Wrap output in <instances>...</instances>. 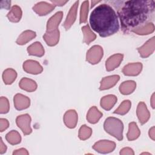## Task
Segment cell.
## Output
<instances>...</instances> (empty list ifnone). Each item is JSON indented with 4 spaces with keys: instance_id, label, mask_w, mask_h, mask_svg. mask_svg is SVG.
<instances>
[{
    "instance_id": "cell-1",
    "label": "cell",
    "mask_w": 155,
    "mask_h": 155,
    "mask_svg": "<svg viewBox=\"0 0 155 155\" xmlns=\"http://www.w3.org/2000/svg\"><path fill=\"white\" fill-rule=\"evenodd\" d=\"M154 1H128L117 10L123 31L127 32L145 22L154 12Z\"/></svg>"
},
{
    "instance_id": "cell-2",
    "label": "cell",
    "mask_w": 155,
    "mask_h": 155,
    "mask_svg": "<svg viewBox=\"0 0 155 155\" xmlns=\"http://www.w3.org/2000/svg\"><path fill=\"white\" fill-rule=\"evenodd\" d=\"M91 28L101 37L111 36L119 29L117 16L113 8L108 4H102L96 7L90 16Z\"/></svg>"
},
{
    "instance_id": "cell-3",
    "label": "cell",
    "mask_w": 155,
    "mask_h": 155,
    "mask_svg": "<svg viewBox=\"0 0 155 155\" xmlns=\"http://www.w3.org/2000/svg\"><path fill=\"white\" fill-rule=\"evenodd\" d=\"M104 127L106 132L117 138L119 140H122L124 125L120 120L113 117H108L104 122Z\"/></svg>"
},
{
    "instance_id": "cell-4",
    "label": "cell",
    "mask_w": 155,
    "mask_h": 155,
    "mask_svg": "<svg viewBox=\"0 0 155 155\" xmlns=\"http://www.w3.org/2000/svg\"><path fill=\"white\" fill-rule=\"evenodd\" d=\"M102 56V48L99 45H94L88 51L87 53V61L90 64H95L101 61Z\"/></svg>"
},
{
    "instance_id": "cell-5",
    "label": "cell",
    "mask_w": 155,
    "mask_h": 155,
    "mask_svg": "<svg viewBox=\"0 0 155 155\" xmlns=\"http://www.w3.org/2000/svg\"><path fill=\"white\" fill-rule=\"evenodd\" d=\"M31 118L27 114L19 116L16 118V124L22 130L23 133L25 135L28 134L31 132V128H30Z\"/></svg>"
},
{
    "instance_id": "cell-6",
    "label": "cell",
    "mask_w": 155,
    "mask_h": 155,
    "mask_svg": "<svg viewBox=\"0 0 155 155\" xmlns=\"http://www.w3.org/2000/svg\"><path fill=\"white\" fill-rule=\"evenodd\" d=\"M116 147L115 143L108 140H100L96 142L93 148L97 151L102 153H107L112 151Z\"/></svg>"
},
{
    "instance_id": "cell-7",
    "label": "cell",
    "mask_w": 155,
    "mask_h": 155,
    "mask_svg": "<svg viewBox=\"0 0 155 155\" xmlns=\"http://www.w3.org/2000/svg\"><path fill=\"white\" fill-rule=\"evenodd\" d=\"M154 37L149 39L145 44L140 48H137L140 55L142 58H147L154 51Z\"/></svg>"
},
{
    "instance_id": "cell-8",
    "label": "cell",
    "mask_w": 155,
    "mask_h": 155,
    "mask_svg": "<svg viewBox=\"0 0 155 155\" xmlns=\"http://www.w3.org/2000/svg\"><path fill=\"white\" fill-rule=\"evenodd\" d=\"M23 68L26 72L35 74L40 73L42 71L41 65L38 62L32 60L25 61L23 64Z\"/></svg>"
},
{
    "instance_id": "cell-9",
    "label": "cell",
    "mask_w": 155,
    "mask_h": 155,
    "mask_svg": "<svg viewBox=\"0 0 155 155\" xmlns=\"http://www.w3.org/2000/svg\"><path fill=\"white\" fill-rule=\"evenodd\" d=\"M55 5L48 4L45 2H40L37 3L33 7V10L39 15H45L51 12L54 8Z\"/></svg>"
},
{
    "instance_id": "cell-10",
    "label": "cell",
    "mask_w": 155,
    "mask_h": 155,
    "mask_svg": "<svg viewBox=\"0 0 155 155\" xmlns=\"http://www.w3.org/2000/svg\"><path fill=\"white\" fill-rule=\"evenodd\" d=\"M62 16L63 13L62 12H58L54 16L50 18L47 22V32H50L57 30L59 24L61 21Z\"/></svg>"
},
{
    "instance_id": "cell-11",
    "label": "cell",
    "mask_w": 155,
    "mask_h": 155,
    "mask_svg": "<svg viewBox=\"0 0 155 155\" xmlns=\"http://www.w3.org/2000/svg\"><path fill=\"white\" fill-rule=\"evenodd\" d=\"M137 115L140 122L142 124L147 122L150 117V112L143 102H140L138 104L137 108Z\"/></svg>"
},
{
    "instance_id": "cell-12",
    "label": "cell",
    "mask_w": 155,
    "mask_h": 155,
    "mask_svg": "<svg viewBox=\"0 0 155 155\" xmlns=\"http://www.w3.org/2000/svg\"><path fill=\"white\" fill-rule=\"evenodd\" d=\"M142 68L141 63H133L125 65L122 70L123 73L127 76H136L140 73Z\"/></svg>"
},
{
    "instance_id": "cell-13",
    "label": "cell",
    "mask_w": 155,
    "mask_h": 155,
    "mask_svg": "<svg viewBox=\"0 0 155 155\" xmlns=\"http://www.w3.org/2000/svg\"><path fill=\"white\" fill-rule=\"evenodd\" d=\"M14 104L17 110H22L29 107L30 99L21 94H17L14 97Z\"/></svg>"
},
{
    "instance_id": "cell-14",
    "label": "cell",
    "mask_w": 155,
    "mask_h": 155,
    "mask_svg": "<svg viewBox=\"0 0 155 155\" xmlns=\"http://www.w3.org/2000/svg\"><path fill=\"white\" fill-rule=\"evenodd\" d=\"M79 1H76L73 6L71 7L69 13L67 16L66 20L64 24V26L66 30H68L70 28V27L74 23L76 18V13H77V9L78 7Z\"/></svg>"
},
{
    "instance_id": "cell-15",
    "label": "cell",
    "mask_w": 155,
    "mask_h": 155,
    "mask_svg": "<svg viewBox=\"0 0 155 155\" xmlns=\"http://www.w3.org/2000/svg\"><path fill=\"white\" fill-rule=\"evenodd\" d=\"M64 120L67 127L70 128H74L78 121V114L76 112L73 110L67 111L64 114Z\"/></svg>"
},
{
    "instance_id": "cell-16",
    "label": "cell",
    "mask_w": 155,
    "mask_h": 155,
    "mask_svg": "<svg viewBox=\"0 0 155 155\" xmlns=\"http://www.w3.org/2000/svg\"><path fill=\"white\" fill-rule=\"evenodd\" d=\"M123 54H116L110 56L106 61V69L107 71H111L117 68L122 61Z\"/></svg>"
},
{
    "instance_id": "cell-17",
    "label": "cell",
    "mask_w": 155,
    "mask_h": 155,
    "mask_svg": "<svg viewBox=\"0 0 155 155\" xmlns=\"http://www.w3.org/2000/svg\"><path fill=\"white\" fill-rule=\"evenodd\" d=\"M119 80V76L118 75H113L108 77H105L102 79L101 82V86L99 89L104 90L108 89L113 87L117 82Z\"/></svg>"
},
{
    "instance_id": "cell-18",
    "label": "cell",
    "mask_w": 155,
    "mask_h": 155,
    "mask_svg": "<svg viewBox=\"0 0 155 155\" xmlns=\"http://www.w3.org/2000/svg\"><path fill=\"white\" fill-rule=\"evenodd\" d=\"M43 38L47 44L50 46H53L56 45L59 41V31L58 29L50 32H47L43 36Z\"/></svg>"
},
{
    "instance_id": "cell-19",
    "label": "cell",
    "mask_w": 155,
    "mask_h": 155,
    "mask_svg": "<svg viewBox=\"0 0 155 155\" xmlns=\"http://www.w3.org/2000/svg\"><path fill=\"white\" fill-rule=\"evenodd\" d=\"M117 101V97L114 95H107L103 97L101 101V105L106 110H110Z\"/></svg>"
},
{
    "instance_id": "cell-20",
    "label": "cell",
    "mask_w": 155,
    "mask_h": 155,
    "mask_svg": "<svg viewBox=\"0 0 155 155\" xmlns=\"http://www.w3.org/2000/svg\"><path fill=\"white\" fill-rule=\"evenodd\" d=\"M27 51L29 54L39 57L43 56L44 54V48L42 47L41 44L39 42H36L30 45L27 48Z\"/></svg>"
},
{
    "instance_id": "cell-21",
    "label": "cell",
    "mask_w": 155,
    "mask_h": 155,
    "mask_svg": "<svg viewBox=\"0 0 155 155\" xmlns=\"http://www.w3.org/2000/svg\"><path fill=\"white\" fill-rule=\"evenodd\" d=\"M22 16V11L21 8L18 5H14L12 7L10 12L7 15V17L9 21L17 22H18Z\"/></svg>"
},
{
    "instance_id": "cell-22",
    "label": "cell",
    "mask_w": 155,
    "mask_h": 155,
    "mask_svg": "<svg viewBox=\"0 0 155 155\" xmlns=\"http://www.w3.org/2000/svg\"><path fill=\"white\" fill-rule=\"evenodd\" d=\"M102 113H101L96 107H92L88 111L87 119L89 122L95 124L98 122L99 119L102 117Z\"/></svg>"
},
{
    "instance_id": "cell-23",
    "label": "cell",
    "mask_w": 155,
    "mask_h": 155,
    "mask_svg": "<svg viewBox=\"0 0 155 155\" xmlns=\"http://www.w3.org/2000/svg\"><path fill=\"white\" fill-rule=\"evenodd\" d=\"M136 82L133 81H127L120 84L119 90L123 94H129L136 88Z\"/></svg>"
},
{
    "instance_id": "cell-24",
    "label": "cell",
    "mask_w": 155,
    "mask_h": 155,
    "mask_svg": "<svg viewBox=\"0 0 155 155\" xmlns=\"http://www.w3.org/2000/svg\"><path fill=\"white\" fill-rule=\"evenodd\" d=\"M19 86L22 89L27 91H35L37 87V85L34 81L25 78L21 80Z\"/></svg>"
},
{
    "instance_id": "cell-25",
    "label": "cell",
    "mask_w": 155,
    "mask_h": 155,
    "mask_svg": "<svg viewBox=\"0 0 155 155\" xmlns=\"http://www.w3.org/2000/svg\"><path fill=\"white\" fill-rule=\"evenodd\" d=\"M36 36V33L31 31V30H27L24 31L18 38L16 42L18 44L23 45L27 43L28 41L32 39L33 38Z\"/></svg>"
},
{
    "instance_id": "cell-26",
    "label": "cell",
    "mask_w": 155,
    "mask_h": 155,
    "mask_svg": "<svg viewBox=\"0 0 155 155\" xmlns=\"http://www.w3.org/2000/svg\"><path fill=\"white\" fill-rule=\"evenodd\" d=\"M140 135V131L135 122L129 124V130L127 133V138L129 140H133L137 138Z\"/></svg>"
},
{
    "instance_id": "cell-27",
    "label": "cell",
    "mask_w": 155,
    "mask_h": 155,
    "mask_svg": "<svg viewBox=\"0 0 155 155\" xmlns=\"http://www.w3.org/2000/svg\"><path fill=\"white\" fill-rule=\"evenodd\" d=\"M154 30V24L152 22H149L142 27L133 29L132 31L137 35H148L149 33H151L153 32Z\"/></svg>"
},
{
    "instance_id": "cell-28",
    "label": "cell",
    "mask_w": 155,
    "mask_h": 155,
    "mask_svg": "<svg viewBox=\"0 0 155 155\" xmlns=\"http://www.w3.org/2000/svg\"><path fill=\"white\" fill-rule=\"evenodd\" d=\"M82 32L84 33V42L89 44L91 41H94L96 38V35L94 33L91 31L90 30L89 25L87 24V25L83 27L82 28Z\"/></svg>"
},
{
    "instance_id": "cell-29",
    "label": "cell",
    "mask_w": 155,
    "mask_h": 155,
    "mask_svg": "<svg viewBox=\"0 0 155 155\" xmlns=\"http://www.w3.org/2000/svg\"><path fill=\"white\" fill-rule=\"evenodd\" d=\"M17 76L16 72L13 69H7L4 71L3 79L6 84H12L16 79Z\"/></svg>"
},
{
    "instance_id": "cell-30",
    "label": "cell",
    "mask_w": 155,
    "mask_h": 155,
    "mask_svg": "<svg viewBox=\"0 0 155 155\" xmlns=\"http://www.w3.org/2000/svg\"><path fill=\"white\" fill-rule=\"evenodd\" d=\"M6 139L11 144H17L21 142V136L16 131L12 130L6 135Z\"/></svg>"
},
{
    "instance_id": "cell-31",
    "label": "cell",
    "mask_w": 155,
    "mask_h": 155,
    "mask_svg": "<svg viewBox=\"0 0 155 155\" xmlns=\"http://www.w3.org/2000/svg\"><path fill=\"white\" fill-rule=\"evenodd\" d=\"M88 1H85L82 3L81 5L80 12V24L84 23L87 21L88 12Z\"/></svg>"
},
{
    "instance_id": "cell-32",
    "label": "cell",
    "mask_w": 155,
    "mask_h": 155,
    "mask_svg": "<svg viewBox=\"0 0 155 155\" xmlns=\"http://www.w3.org/2000/svg\"><path fill=\"white\" fill-rule=\"evenodd\" d=\"M130 107H131V102L128 100H125L123 101L122 103L119 107V108L114 111V113L124 115L128 111Z\"/></svg>"
},
{
    "instance_id": "cell-33",
    "label": "cell",
    "mask_w": 155,
    "mask_h": 155,
    "mask_svg": "<svg viewBox=\"0 0 155 155\" xmlns=\"http://www.w3.org/2000/svg\"><path fill=\"white\" fill-rule=\"evenodd\" d=\"M91 132L92 130L90 128L88 127L85 125H82L79 129V137L82 140H85L91 136Z\"/></svg>"
},
{
    "instance_id": "cell-34",
    "label": "cell",
    "mask_w": 155,
    "mask_h": 155,
    "mask_svg": "<svg viewBox=\"0 0 155 155\" xmlns=\"http://www.w3.org/2000/svg\"><path fill=\"white\" fill-rule=\"evenodd\" d=\"M9 110L8 101L4 97H1V113H6Z\"/></svg>"
},
{
    "instance_id": "cell-35",
    "label": "cell",
    "mask_w": 155,
    "mask_h": 155,
    "mask_svg": "<svg viewBox=\"0 0 155 155\" xmlns=\"http://www.w3.org/2000/svg\"><path fill=\"white\" fill-rule=\"evenodd\" d=\"M1 131H3L4 130L8 128V122L7 119H1Z\"/></svg>"
},
{
    "instance_id": "cell-36",
    "label": "cell",
    "mask_w": 155,
    "mask_h": 155,
    "mask_svg": "<svg viewBox=\"0 0 155 155\" xmlns=\"http://www.w3.org/2000/svg\"><path fill=\"white\" fill-rule=\"evenodd\" d=\"M10 4H11V1H1V8H7L8 9L10 7Z\"/></svg>"
},
{
    "instance_id": "cell-37",
    "label": "cell",
    "mask_w": 155,
    "mask_h": 155,
    "mask_svg": "<svg viewBox=\"0 0 155 155\" xmlns=\"http://www.w3.org/2000/svg\"><path fill=\"white\" fill-rule=\"evenodd\" d=\"M51 2L54 4V5H59L62 6L64 5L65 3H67V1H51Z\"/></svg>"
},
{
    "instance_id": "cell-38",
    "label": "cell",
    "mask_w": 155,
    "mask_h": 155,
    "mask_svg": "<svg viewBox=\"0 0 155 155\" xmlns=\"http://www.w3.org/2000/svg\"><path fill=\"white\" fill-rule=\"evenodd\" d=\"M150 137L154 140V127H153L149 131Z\"/></svg>"
},
{
    "instance_id": "cell-39",
    "label": "cell",
    "mask_w": 155,
    "mask_h": 155,
    "mask_svg": "<svg viewBox=\"0 0 155 155\" xmlns=\"http://www.w3.org/2000/svg\"><path fill=\"white\" fill-rule=\"evenodd\" d=\"M154 94H153L152 95V97H151V105H152V107L154 108Z\"/></svg>"
},
{
    "instance_id": "cell-40",
    "label": "cell",
    "mask_w": 155,
    "mask_h": 155,
    "mask_svg": "<svg viewBox=\"0 0 155 155\" xmlns=\"http://www.w3.org/2000/svg\"><path fill=\"white\" fill-rule=\"evenodd\" d=\"M100 1H91V7H94V4H96V3H97V2H99Z\"/></svg>"
}]
</instances>
